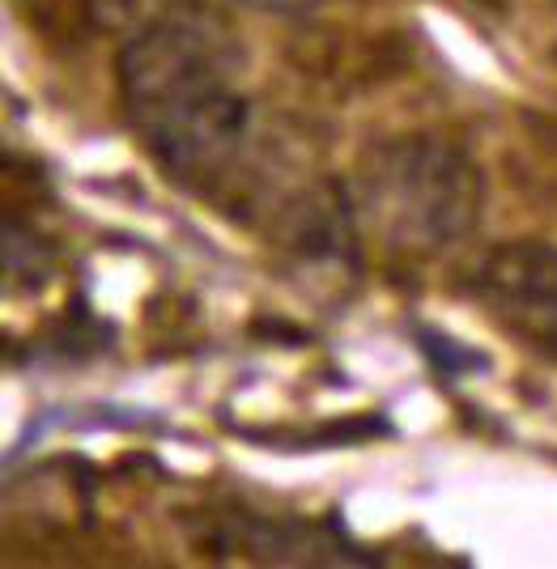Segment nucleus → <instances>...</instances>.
<instances>
[{"mask_svg":"<svg viewBox=\"0 0 557 569\" xmlns=\"http://www.w3.org/2000/svg\"><path fill=\"white\" fill-rule=\"evenodd\" d=\"M116 77L128 123L153 162L183 188H221L251 132V102L235 39L209 4L123 39Z\"/></svg>","mask_w":557,"mask_h":569,"instance_id":"obj_1","label":"nucleus"},{"mask_svg":"<svg viewBox=\"0 0 557 569\" xmlns=\"http://www.w3.org/2000/svg\"><path fill=\"white\" fill-rule=\"evenodd\" d=\"M358 234L400 256H438L481 226L485 179L460 144L412 132L366 149L345 183Z\"/></svg>","mask_w":557,"mask_h":569,"instance_id":"obj_2","label":"nucleus"},{"mask_svg":"<svg viewBox=\"0 0 557 569\" xmlns=\"http://www.w3.org/2000/svg\"><path fill=\"white\" fill-rule=\"evenodd\" d=\"M489 319L533 353L557 361V247L540 238L498 242L473 272Z\"/></svg>","mask_w":557,"mask_h":569,"instance_id":"obj_3","label":"nucleus"},{"mask_svg":"<svg viewBox=\"0 0 557 569\" xmlns=\"http://www.w3.org/2000/svg\"><path fill=\"white\" fill-rule=\"evenodd\" d=\"M205 0H86V18L98 34H111V39H132L149 26L170 22L179 13H188Z\"/></svg>","mask_w":557,"mask_h":569,"instance_id":"obj_4","label":"nucleus"},{"mask_svg":"<svg viewBox=\"0 0 557 569\" xmlns=\"http://www.w3.org/2000/svg\"><path fill=\"white\" fill-rule=\"evenodd\" d=\"M247 9H260V13H277V18H294V13H311L319 0H235Z\"/></svg>","mask_w":557,"mask_h":569,"instance_id":"obj_5","label":"nucleus"}]
</instances>
